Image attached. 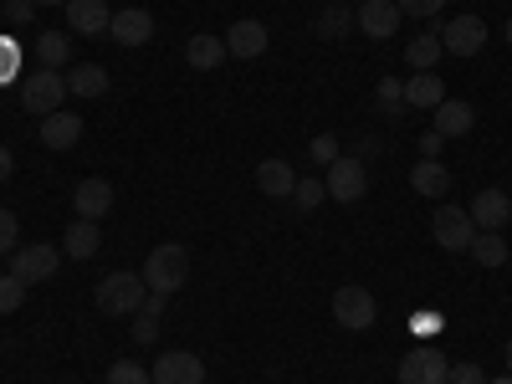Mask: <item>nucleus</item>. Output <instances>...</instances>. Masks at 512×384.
Segmentation results:
<instances>
[{"mask_svg":"<svg viewBox=\"0 0 512 384\" xmlns=\"http://www.w3.org/2000/svg\"><path fill=\"white\" fill-rule=\"evenodd\" d=\"M93 303L108 318H134L149 303V282H144V272H108L93 292Z\"/></svg>","mask_w":512,"mask_h":384,"instance_id":"1","label":"nucleus"},{"mask_svg":"<svg viewBox=\"0 0 512 384\" xmlns=\"http://www.w3.org/2000/svg\"><path fill=\"white\" fill-rule=\"evenodd\" d=\"M144 282H149V292L175 297V292L190 282V251L175 246V241L154 246V251H149V262H144Z\"/></svg>","mask_w":512,"mask_h":384,"instance_id":"2","label":"nucleus"},{"mask_svg":"<svg viewBox=\"0 0 512 384\" xmlns=\"http://www.w3.org/2000/svg\"><path fill=\"white\" fill-rule=\"evenodd\" d=\"M67 103V77L52 72V67H36L21 77V108L36 113V118H47V113H62Z\"/></svg>","mask_w":512,"mask_h":384,"instance_id":"3","label":"nucleus"},{"mask_svg":"<svg viewBox=\"0 0 512 384\" xmlns=\"http://www.w3.org/2000/svg\"><path fill=\"white\" fill-rule=\"evenodd\" d=\"M57 267H62V246H52V241H31V246H16L11 251V277H21L26 287L52 282Z\"/></svg>","mask_w":512,"mask_h":384,"instance_id":"4","label":"nucleus"},{"mask_svg":"<svg viewBox=\"0 0 512 384\" xmlns=\"http://www.w3.org/2000/svg\"><path fill=\"white\" fill-rule=\"evenodd\" d=\"M328 200H338V205H359L364 195H369V169H364V159H354V154H338L333 164H328Z\"/></svg>","mask_w":512,"mask_h":384,"instance_id":"5","label":"nucleus"},{"mask_svg":"<svg viewBox=\"0 0 512 384\" xmlns=\"http://www.w3.org/2000/svg\"><path fill=\"white\" fill-rule=\"evenodd\" d=\"M431 236L441 251H466L477 236V221H472V210H461V205H436V216H431Z\"/></svg>","mask_w":512,"mask_h":384,"instance_id":"6","label":"nucleus"},{"mask_svg":"<svg viewBox=\"0 0 512 384\" xmlns=\"http://www.w3.org/2000/svg\"><path fill=\"white\" fill-rule=\"evenodd\" d=\"M451 359L436 344H415L410 354H400V384H446Z\"/></svg>","mask_w":512,"mask_h":384,"instance_id":"7","label":"nucleus"},{"mask_svg":"<svg viewBox=\"0 0 512 384\" xmlns=\"http://www.w3.org/2000/svg\"><path fill=\"white\" fill-rule=\"evenodd\" d=\"M436 36H441V47L451 57H477L487 47V21L482 16H456V21L436 26Z\"/></svg>","mask_w":512,"mask_h":384,"instance_id":"8","label":"nucleus"},{"mask_svg":"<svg viewBox=\"0 0 512 384\" xmlns=\"http://www.w3.org/2000/svg\"><path fill=\"white\" fill-rule=\"evenodd\" d=\"M154 384H205V359L190 349H169L164 359H154Z\"/></svg>","mask_w":512,"mask_h":384,"instance_id":"9","label":"nucleus"},{"mask_svg":"<svg viewBox=\"0 0 512 384\" xmlns=\"http://www.w3.org/2000/svg\"><path fill=\"white\" fill-rule=\"evenodd\" d=\"M333 318L338 328H349V333H364L374 323V297L364 287H338L333 292Z\"/></svg>","mask_w":512,"mask_h":384,"instance_id":"10","label":"nucleus"},{"mask_svg":"<svg viewBox=\"0 0 512 384\" xmlns=\"http://www.w3.org/2000/svg\"><path fill=\"white\" fill-rule=\"evenodd\" d=\"M472 221H477V231H502L507 221H512V195L507 190H497V185H487V190H477L472 195Z\"/></svg>","mask_w":512,"mask_h":384,"instance_id":"11","label":"nucleus"},{"mask_svg":"<svg viewBox=\"0 0 512 384\" xmlns=\"http://www.w3.org/2000/svg\"><path fill=\"white\" fill-rule=\"evenodd\" d=\"M354 26H359L364 36L384 41V36H395V31H400V6H395V0H359Z\"/></svg>","mask_w":512,"mask_h":384,"instance_id":"12","label":"nucleus"},{"mask_svg":"<svg viewBox=\"0 0 512 384\" xmlns=\"http://www.w3.org/2000/svg\"><path fill=\"white\" fill-rule=\"evenodd\" d=\"M108 36L118 41V47H144V41H154V16L144 11V6H128V11H118L113 16V26H108Z\"/></svg>","mask_w":512,"mask_h":384,"instance_id":"13","label":"nucleus"},{"mask_svg":"<svg viewBox=\"0 0 512 384\" xmlns=\"http://www.w3.org/2000/svg\"><path fill=\"white\" fill-rule=\"evenodd\" d=\"M67 26H72L77 36H108L113 11L103 6V0H67Z\"/></svg>","mask_w":512,"mask_h":384,"instance_id":"14","label":"nucleus"},{"mask_svg":"<svg viewBox=\"0 0 512 384\" xmlns=\"http://www.w3.org/2000/svg\"><path fill=\"white\" fill-rule=\"evenodd\" d=\"M226 57H231V52H226V36H216V31H195V36L185 41V62H190L195 72H216Z\"/></svg>","mask_w":512,"mask_h":384,"instance_id":"15","label":"nucleus"},{"mask_svg":"<svg viewBox=\"0 0 512 384\" xmlns=\"http://www.w3.org/2000/svg\"><path fill=\"white\" fill-rule=\"evenodd\" d=\"M267 26L262 21H236L231 31H226V52L231 57H241V62H256V57H262L267 52Z\"/></svg>","mask_w":512,"mask_h":384,"instance_id":"16","label":"nucleus"},{"mask_svg":"<svg viewBox=\"0 0 512 384\" xmlns=\"http://www.w3.org/2000/svg\"><path fill=\"white\" fill-rule=\"evenodd\" d=\"M36 134H41V144H47L52 154H62V149H72L82 139V118L77 113H47Z\"/></svg>","mask_w":512,"mask_h":384,"instance_id":"17","label":"nucleus"},{"mask_svg":"<svg viewBox=\"0 0 512 384\" xmlns=\"http://www.w3.org/2000/svg\"><path fill=\"white\" fill-rule=\"evenodd\" d=\"M72 205H77L82 221H103L108 210H113V185H108V180H82V185L72 190Z\"/></svg>","mask_w":512,"mask_h":384,"instance_id":"18","label":"nucleus"},{"mask_svg":"<svg viewBox=\"0 0 512 384\" xmlns=\"http://www.w3.org/2000/svg\"><path fill=\"white\" fill-rule=\"evenodd\" d=\"M98 246H103V231H98V221H72L67 231H62V256H72V262H88V256H98Z\"/></svg>","mask_w":512,"mask_h":384,"instance_id":"19","label":"nucleus"},{"mask_svg":"<svg viewBox=\"0 0 512 384\" xmlns=\"http://www.w3.org/2000/svg\"><path fill=\"white\" fill-rule=\"evenodd\" d=\"M477 128V108L472 103H461V98H446L436 108V134L441 139H461V134H472Z\"/></svg>","mask_w":512,"mask_h":384,"instance_id":"20","label":"nucleus"},{"mask_svg":"<svg viewBox=\"0 0 512 384\" xmlns=\"http://www.w3.org/2000/svg\"><path fill=\"white\" fill-rule=\"evenodd\" d=\"M256 190L277 195V200H292V190H297L292 164H287V159H262V164H256Z\"/></svg>","mask_w":512,"mask_h":384,"instance_id":"21","label":"nucleus"},{"mask_svg":"<svg viewBox=\"0 0 512 384\" xmlns=\"http://www.w3.org/2000/svg\"><path fill=\"white\" fill-rule=\"evenodd\" d=\"M31 57H36V67H52V72H62V67L72 62V41H67V31H36V41H31Z\"/></svg>","mask_w":512,"mask_h":384,"instance_id":"22","label":"nucleus"},{"mask_svg":"<svg viewBox=\"0 0 512 384\" xmlns=\"http://www.w3.org/2000/svg\"><path fill=\"white\" fill-rule=\"evenodd\" d=\"M446 103V82H441V72H415L410 82H405V108H441Z\"/></svg>","mask_w":512,"mask_h":384,"instance_id":"23","label":"nucleus"},{"mask_svg":"<svg viewBox=\"0 0 512 384\" xmlns=\"http://www.w3.org/2000/svg\"><path fill=\"white\" fill-rule=\"evenodd\" d=\"M410 185H415V195H425V200H441V195L451 190V169H446L441 159H420V164L410 169Z\"/></svg>","mask_w":512,"mask_h":384,"instance_id":"24","label":"nucleus"},{"mask_svg":"<svg viewBox=\"0 0 512 384\" xmlns=\"http://www.w3.org/2000/svg\"><path fill=\"white\" fill-rule=\"evenodd\" d=\"M108 67H98V62H82V67H72L67 72V93H77V98H103L108 93Z\"/></svg>","mask_w":512,"mask_h":384,"instance_id":"25","label":"nucleus"},{"mask_svg":"<svg viewBox=\"0 0 512 384\" xmlns=\"http://www.w3.org/2000/svg\"><path fill=\"white\" fill-rule=\"evenodd\" d=\"M466 251H472V262H477V267H507V256H512L502 231H477Z\"/></svg>","mask_w":512,"mask_h":384,"instance_id":"26","label":"nucleus"},{"mask_svg":"<svg viewBox=\"0 0 512 384\" xmlns=\"http://www.w3.org/2000/svg\"><path fill=\"white\" fill-rule=\"evenodd\" d=\"M441 57H446V47H441V36H436V31H420L410 47H405V62H410L415 72H436Z\"/></svg>","mask_w":512,"mask_h":384,"instance_id":"27","label":"nucleus"},{"mask_svg":"<svg viewBox=\"0 0 512 384\" xmlns=\"http://www.w3.org/2000/svg\"><path fill=\"white\" fill-rule=\"evenodd\" d=\"M313 31H318L323 41H338V36H349V31H354V16H349L344 6H323L318 21H313Z\"/></svg>","mask_w":512,"mask_h":384,"instance_id":"28","label":"nucleus"},{"mask_svg":"<svg viewBox=\"0 0 512 384\" xmlns=\"http://www.w3.org/2000/svg\"><path fill=\"white\" fill-rule=\"evenodd\" d=\"M374 103H379L384 118H400V113H405V82H400V77H379Z\"/></svg>","mask_w":512,"mask_h":384,"instance_id":"29","label":"nucleus"},{"mask_svg":"<svg viewBox=\"0 0 512 384\" xmlns=\"http://www.w3.org/2000/svg\"><path fill=\"white\" fill-rule=\"evenodd\" d=\"M26 292H31V287H26L21 277H11V272H6V277H0V313H6V318H11V313H21V308H26Z\"/></svg>","mask_w":512,"mask_h":384,"instance_id":"30","label":"nucleus"},{"mask_svg":"<svg viewBox=\"0 0 512 384\" xmlns=\"http://www.w3.org/2000/svg\"><path fill=\"white\" fill-rule=\"evenodd\" d=\"M323 200H328V185H323V180H313V175L297 180V190H292V205H297V210H318Z\"/></svg>","mask_w":512,"mask_h":384,"instance_id":"31","label":"nucleus"},{"mask_svg":"<svg viewBox=\"0 0 512 384\" xmlns=\"http://www.w3.org/2000/svg\"><path fill=\"white\" fill-rule=\"evenodd\" d=\"M108 384H154V374H149L144 364H134V359H113Z\"/></svg>","mask_w":512,"mask_h":384,"instance_id":"32","label":"nucleus"},{"mask_svg":"<svg viewBox=\"0 0 512 384\" xmlns=\"http://www.w3.org/2000/svg\"><path fill=\"white\" fill-rule=\"evenodd\" d=\"M16 72H21V47H16L11 36H0V88H6Z\"/></svg>","mask_w":512,"mask_h":384,"instance_id":"33","label":"nucleus"},{"mask_svg":"<svg viewBox=\"0 0 512 384\" xmlns=\"http://www.w3.org/2000/svg\"><path fill=\"white\" fill-rule=\"evenodd\" d=\"M400 16H415V21H436L446 11V0H395Z\"/></svg>","mask_w":512,"mask_h":384,"instance_id":"34","label":"nucleus"},{"mask_svg":"<svg viewBox=\"0 0 512 384\" xmlns=\"http://www.w3.org/2000/svg\"><path fill=\"white\" fill-rule=\"evenodd\" d=\"M446 384H487V374H482V364H472V359H461V364H451Z\"/></svg>","mask_w":512,"mask_h":384,"instance_id":"35","label":"nucleus"},{"mask_svg":"<svg viewBox=\"0 0 512 384\" xmlns=\"http://www.w3.org/2000/svg\"><path fill=\"white\" fill-rule=\"evenodd\" d=\"M308 159H313V164H333V159H338V139H333V134H318V139L308 144Z\"/></svg>","mask_w":512,"mask_h":384,"instance_id":"36","label":"nucleus"},{"mask_svg":"<svg viewBox=\"0 0 512 384\" xmlns=\"http://www.w3.org/2000/svg\"><path fill=\"white\" fill-rule=\"evenodd\" d=\"M16 236H21L16 210H6V205H0V251H11V246H16Z\"/></svg>","mask_w":512,"mask_h":384,"instance_id":"37","label":"nucleus"},{"mask_svg":"<svg viewBox=\"0 0 512 384\" xmlns=\"http://www.w3.org/2000/svg\"><path fill=\"white\" fill-rule=\"evenodd\" d=\"M6 16H11L16 26H26V21L36 16V0H6Z\"/></svg>","mask_w":512,"mask_h":384,"instance_id":"38","label":"nucleus"},{"mask_svg":"<svg viewBox=\"0 0 512 384\" xmlns=\"http://www.w3.org/2000/svg\"><path fill=\"white\" fill-rule=\"evenodd\" d=\"M441 144H446V139H441V134H436V128H431V134H425V139H420V159H436V154H441Z\"/></svg>","mask_w":512,"mask_h":384,"instance_id":"39","label":"nucleus"},{"mask_svg":"<svg viewBox=\"0 0 512 384\" xmlns=\"http://www.w3.org/2000/svg\"><path fill=\"white\" fill-rule=\"evenodd\" d=\"M441 328V313H415V333H436Z\"/></svg>","mask_w":512,"mask_h":384,"instance_id":"40","label":"nucleus"},{"mask_svg":"<svg viewBox=\"0 0 512 384\" xmlns=\"http://www.w3.org/2000/svg\"><path fill=\"white\" fill-rule=\"evenodd\" d=\"M11 169H16V154H11V149H0V185L11 180Z\"/></svg>","mask_w":512,"mask_h":384,"instance_id":"41","label":"nucleus"},{"mask_svg":"<svg viewBox=\"0 0 512 384\" xmlns=\"http://www.w3.org/2000/svg\"><path fill=\"white\" fill-rule=\"evenodd\" d=\"M502 364H507V374H512V338H507V349H502Z\"/></svg>","mask_w":512,"mask_h":384,"instance_id":"42","label":"nucleus"},{"mask_svg":"<svg viewBox=\"0 0 512 384\" xmlns=\"http://www.w3.org/2000/svg\"><path fill=\"white\" fill-rule=\"evenodd\" d=\"M502 41H507V47H512V16H507V26H502Z\"/></svg>","mask_w":512,"mask_h":384,"instance_id":"43","label":"nucleus"},{"mask_svg":"<svg viewBox=\"0 0 512 384\" xmlns=\"http://www.w3.org/2000/svg\"><path fill=\"white\" fill-rule=\"evenodd\" d=\"M36 6H67V0H36Z\"/></svg>","mask_w":512,"mask_h":384,"instance_id":"44","label":"nucleus"},{"mask_svg":"<svg viewBox=\"0 0 512 384\" xmlns=\"http://www.w3.org/2000/svg\"><path fill=\"white\" fill-rule=\"evenodd\" d=\"M487 384H512V374H502V379H487Z\"/></svg>","mask_w":512,"mask_h":384,"instance_id":"45","label":"nucleus"},{"mask_svg":"<svg viewBox=\"0 0 512 384\" xmlns=\"http://www.w3.org/2000/svg\"><path fill=\"white\" fill-rule=\"evenodd\" d=\"M0 277H6V272H0Z\"/></svg>","mask_w":512,"mask_h":384,"instance_id":"46","label":"nucleus"}]
</instances>
